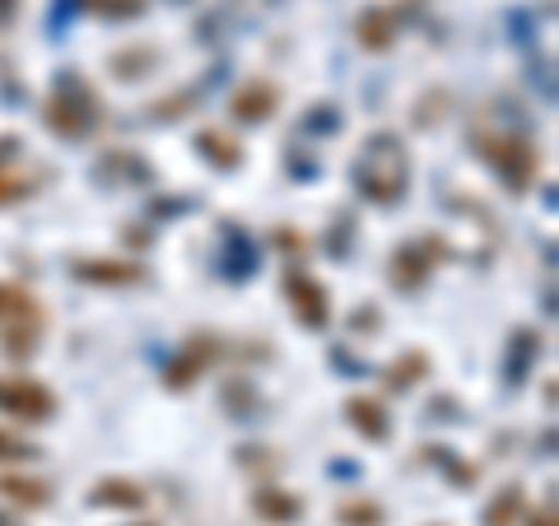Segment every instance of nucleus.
Here are the masks:
<instances>
[{"label": "nucleus", "instance_id": "obj_1", "mask_svg": "<svg viewBox=\"0 0 559 526\" xmlns=\"http://www.w3.org/2000/svg\"><path fill=\"white\" fill-rule=\"evenodd\" d=\"M349 178H355L364 201L396 205L401 196H406V187H411V154L388 131L369 135L364 140V150H359V159H355V168H349Z\"/></svg>", "mask_w": 559, "mask_h": 526}, {"label": "nucleus", "instance_id": "obj_2", "mask_svg": "<svg viewBox=\"0 0 559 526\" xmlns=\"http://www.w3.org/2000/svg\"><path fill=\"white\" fill-rule=\"evenodd\" d=\"M43 121H47V131L61 140H90L103 127V103L90 84H84V75L66 70V75H57V84H51V94L43 103Z\"/></svg>", "mask_w": 559, "mask_h": 526}, {"label": "nucleus", "instance_id": "obj_3", "mask_svg": "<svg viewBox=\"0 0 559 526\" xmlns=\"http://www.w3.org/2000/svg\"><path fill=\"white\" fill-rule=\"evenodd\" d=\"M476 154L499 172L503 182H509L513 196H522V191L532 187L536 168H540V150L536 140L527 135H513V131H476Z\"/></svg>", "mask_w": 559, "mask_h": 526}, {"label": "nucleus", "instance_id": "obj_4", "mask_svg": "<svg viewBox=\"0 0 559 526\" xmlns=\"http://www.w3.org/2000/svg\"><path fill=\"white\" fill-rule=\"evenodd\" d=\"M57 406H61L57 392L43 387L38 378H20V373L0 378V415L20 419V425H47Z\"/></svg>", "mask_w": 559, "mask_h": 526}, {"label": "nucleus", "instance_id": "obj_5", "mask_svg": "<svg viewBox=\"0 0 559 526\" xmlns=\"http://www.w3.org/2000/svg\"><path fill=\"white\" fill-rule=\"evenodd\" d=\"M285 298H289V308H294V318H299V326L308 331H322L331 322V294L318 275H308V271H289L285 275Z\"/></svg>", "mask_w": 559, "mask_h": 526}, {"label": "nucleus", "instance_id": "obj_6", "mask_svg": "<svg viewBox=\"0 0 559 526\" xmlns=\"http://www.w3.org/2000/svg\"><path fill=\"white\" fill-rule=\"evenodd\" d=\"M215 359H219V340H215V336H191V340L182 345V355L164 363V387H168V392L197 387V378H205V368L215 363Z\"/></svg>", "mask_w": 559, "mask_h": 526}, {"label": "nucleus", "instance_id": "obj_7", "mask_svg": "<svg viewBox=\"0 0 559 526\" xmlns=\"http://www.w3.org/2000/svg\"><path fill=\"white\" fill-rule=\"evenodd\" d=\"M70 275L84 279V285L127 289V285H140V279H145V266L121 261V256H75V261H70Z\"/></svg>", "mask_w": 559, "mask_h": 526}, {"label": "nucleus", "instance_id": "obj_8", "mask_svg": "<svg viewBox=\"0 0 559 526\" xmlns=\"http://www.w3.org/2000/svg\"><path fill=\"white\" fill-rule=\"evenodd\" d=\"M433 252H439V248H429V242H406V248H396L392 266H388V279L396 289H406V294L419 289L433 275Z\"/></svg>", "mask_w": 559, "mask_h": 526}, {"label": "nucleus", "instance_id": "obj_9", "mask_svg": "<svg viewBox=\"0 0 559 526\" xmlns=\"http://www.w3.org/2000/svg\"><path fill=\"white\" fill-rule=\"evenodd\" d=\"M396 33H401V20H396V10L388 5H369V10H359V20H355V43L364 51H392L396 47Z\"/></svg>", "mask_w": 559, "mask_h": 526}, {"label": "nucleus", "instance_id": "obj_10", "mask_svg": "<svg viewBox=\"0 0 559 526\" xmlns=\"http://www.w3.org/2000/svg\"><path fill=\"white\" fill-rule=\"evenodd\" d=\"M252 513L266 522V526H299L304 522V499L294 489H280V485H261L252 494Z\"/></svg>", "mask_w": 559, "mask_h": 526}, {"label": "nucleus", "instance_id": "obj_11", "mask_svg": "<svg viewBox=\"0 0 559 526\" xmlns=\"http://www.w3.org/2000/svg\"><path fill=\"white\" fill-rule=\"evenodd\" d=\"M345 419H349V429L364 433L369 443H388L392 438V415H388V406H382L378 396H349L345 401Z\"/></svg>", "mask_w": 559, "mask_h": 526}, {"label": "nucleus", "instance_id": "obj_12", "mask_svg": "<svg viewBox=\"0 0 559 526\" xmlns=\"http://www.w3.org/2000/svg\"><path fill=\"white\" fill-rule=\"evenodd\" d=\"M280 108V89L271 80H242L238 84V94H234V117L238 121H271Z\"/></svg>", "mask_w": 559, "mask_h": 526}, {"label": "nucleus", "instance_id": "obj_13", "mask_svg": "<svg viewBox=\"0 0 559 526\" xmlns=\"http://www.w3.org/2000/svg\"><path fill=\"white\" fill-rule=\"evenodd\" d=\"M0 322L5 326H38L43 322V303H38V294L24 289V285H14V279H0Z\"/></svg>", "mask_w": 559, "mask_h": 526}, {"label": "nucleus", "instance_id": "obj_14", "mask_svg": "<svg viewBox=\"0 0 559 526\" xmlns=\"http://www.w3.org/2000/svg\"><path fill=\"white\" fill-rule=\"evenodd\" d=\"M84 503H90V507H121V513H131V507H145V489H140L135 480L108 476V480H98L90 494H84Z\"/></svg>", "mask_w": 559, "mask_h": 526}, {"label": "nucleus", "instance_id": "obj_15", "mask_svg": "<svg viewBox=\"0 0 559 526\" xmlns=\"http://www.w3.org/2000/svg\"><path fill=\"white\" fill-rule=\"evenodd\" d=\"M0 499L33 513V507H47L57 499V489H51V480H38V476H0Z\"/></svg>", "mask_w": 559, "mask_h": 526}, {"label": "nucleus", "instance_id": "obj_16", "mask_svg": "<svg viewBox=\"0 0 559 526\" xmlns=\"http://www.w3.org/2000/svg\"><path fill=\"white\" fill-rule=\"evenodd\" d=\"M24 154V150H20ZM20 154H0V210L5 205H20V201H28L33 191H38V182L24 172V159Z\"/></svg>", "mask_w": 559, "mask_h": 526}, {"label": "nucleus", "instance_id": "obj_17", "mask_svg": "<svg viewBox=\"0 0 559 526\" xmlns=\"http://www.w3.org/2000/svg\"><path fill=\"white\" fill-rule=\"evenodd\" d=\"M197 150H201L215 168H224V172L242 164V145H238V140H234L229 131H215V127L201 131V135H197Z\"/></svg>", "mask_w": 559, "mask_h": 526}, {"label": "nucleus", "instance_id": "obj_18", "mask_svg": "<svg viewBox=\"0 0 559 526\" xmlns=\"http://www.w3.org/2000/svg\"><path fill=\"white\" fill-rule=\"evenodd\" d=\"M336 522L341 526H388V507L373 503V499H341Z\"/></svg>", "mask_w": 559, "mask_h": 526}, {"label": "nucleus", "instance_id": "obj_19", "mask_svg": "<svg viewBox=\"0 0 559 526\" xmlns=\"http://www.w3.org/2000/svg\"><path fill=\"white\" fill-rule=\"evenodd\" d=\"M419 378H429V359L419 355V349H411V355H401V359L388 368V378H382V382H388L392 392H411Z\"/></svg>", "mask_w": 559, "mask_h": 526}, {"label": "nucleus", "instance_id": "obj_20", "mask_svg": "<svg viewBox=\"0 0 559 526\" xmlns=\"http://www.w3.org/2000/svg\"><path fill=\"white\" fill-rule=\"evenodd\" d=\"M522 513V485H503V494L485 507V526H518Z\"/></svg>", "mask_w": 559, "mask_h": 526}, {"label": "nucleus", "instance_id": "obj_21", "mask_svg": "<svg viewBox=\"0 0 559 526\" xmlns=\"http://www.w3.org/2000/svg\"><path fill=\"white\" fill-rule=\"evenodd\" d=\"M80 5L98 20H140L150 10V0H80Z\"/></svg>", "mask_w": 559, "mask_h": 526}, {"label": "nucleus", "instance_id": "obj_22", "mask_svg": "<svg viewBox=\"0 0 559 526\" xmlns=\"http://www.w3.org/2000/svg\"><path fill=\"white\" fill-rule=\"evenodd\" d=\"M38 443H28V438H20L14 429H0V462H33L38 457Z\"/></svg>", "mask_w": 559, "mask_h": 526}, {"label": "nucleus", "instance_id": "obj_23", "mask_svg": "<svg viewBox=\"0 0 559 526\" xmlns=\"http://www.w3.org/2000/svg\"><path fill=\"white\" fill-rule=\"evenodd\" d=\"M154 61H159V51H154V47L117 51V57H112V70H117V75H145V70H150Z\"/></svg>", "mask_w": 559, "mask_h": 526}, {"label": "nucleus", "instance_id": "obj_24", "mask_svg": "<svg viewBox=\"0 0 559 526\" xmlns=\"http://www.w3.org/2000/svg\"><path fill=\"white\" fill-rule=\"evenodd\" d=\"M24 14V0H0V28H14Z\"/></svg>", "mask_w": 559, "mask_h": 526}, {"label": "nucleus", "instance_id": "obj_25", "mask_svg": "<svg viewBox=\"0 0 559 526\" xmlns=\"http://www.w3.org/2000/svg\"><path fill=\"white\" fill-rule=\"evenodd\" d=\"M532 526H555V499H546L536 507V517H532Z\"/></svg>", "mask_w": 559, "mask_h": 526}, {"label": "nucleus", "instance_id": "obj_26", "mask_svg": "<svg viewBox=\"0 0 559 526\" xmlns=\"http://www.w3.org/2000/svg\"><path fill=\"white\" fill-rule=\"evenodd\" d=\"M0 526H20V522H14V517H5V513H0Z\"/></svg>", "mask_w": 559, "mask_h": 526}, {"label": "nucleus", "instance_id": "obj_27", "mask_svg": "<svg viewBox=\"0 0 559 526\" xmlns=\"http://www.w3.org/2000/svg\"><path fill=\"white\" fill-rule=\"evenodd\" d=\"M140 526H154V522H140Z\"/></svg>", "mask_w": 559, "mask_h": 526}]
</instances>
